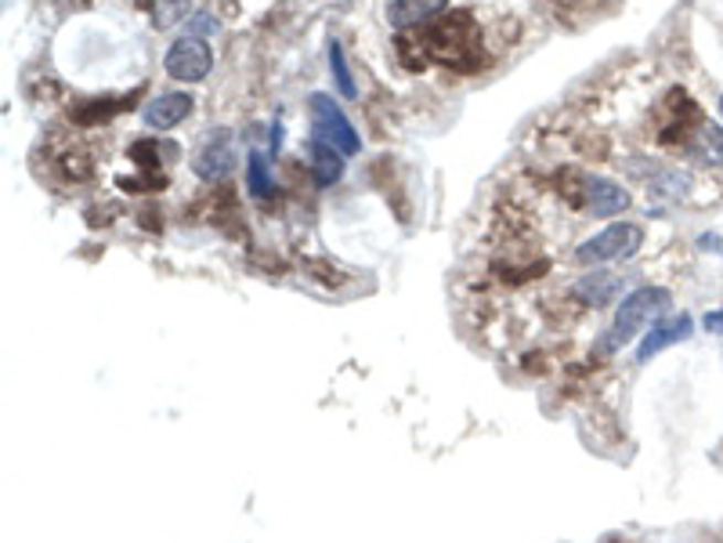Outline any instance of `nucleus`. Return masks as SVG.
Returning <instances> with one entry per match:
<instances>
[{
    "label": "nucleus",
    "instance_id": "nucleus-3",
    "mask_svg": "<svg viewBox=\"0 0 723 543\" xmlns=\"http://www.w3.org/2000/svg\"><path fill=\"white\" fill-rule=\"evenodd\" d=\"M644 243V228L634 222H615L597 236H589L586 243H578L575 262L578 265H604V262H626L634 257Z\"/></svg>",
    "mask_w": 723,
    "mask_h": 543
},
{
    "label": "nucleus",
    "instance_id": "nucleus-4",
    "mask_svg": "<svg viewBox=\"0 0 723 543\" xmlns=\"http://www.w3.org/2000/svg\"><path fill=\"white\" fill-rule=\"evenodd\" d=\"M308 109H311L315 138L326 141V146H333L340 157H359L362 138H359V131L351 127V120L344 116V109H340L330 95H322V91H319V95H311Z\"/></svg>",
    "mask_w": 723,
    "mask_h": 543
},
{
    "label": "nucleus",
    "instance_id": "nucleus-19",
    "mask_svg": "<svg viewBox=\"0 0 723 543\" xmlns=\"http://www.w3.org/2000/svg\"><path fill=\"white\" fill-rule=\"evenodd\" d=\"M699 247H702V251H720V236H702Z\"/></svg>",
    "mask_w": 723,
    "mask_h": 543
},
{
    "label": "nucleus",
    "instance_id": "nucleus-15",
    "mask_svg": "<svg viewBox=\"0 0 723 543\" xmlns=\"http://www.w3.org/2000/svg\"><path fill=\"white\" fill-rule=\"evenodd\" d=\"M330 73H333V81H337V91L344 98H354L359 95V87H354L351 81V70H348V62H344V47H340V41H330Z\"/></svg>",
    "mask_w": 723,
    "mask_h": 543
},
{
    "label": "nucleus",
    "instance_id": "nucleus-13",
    "mask_svg": "<svg viewBox=\"0 0 723 543\" xmlns=\"http://www.w3.org/2000/svg\"><path fill=\"white\" fill-rule=\"evenodd\" d=\"M340 174H344V157H340L333 146H326V141L311 138V178H315V185L330 189L333 181H340Z\"/></svg>",
    "mask_w": 723,
    "mask_h": 543
},
{
    "label": "nucleus",
    "instance_id": "nucleus-18",
    "mask_svg": "<svg viewBox=\"0 0 723 543\" xmlns=\"http://www.w3.org/2000/svg\"><path fill=\"white\" fill-rule=\"evenodd\" d=\"M705 330L723 333V312H709V316H705Z\"/></svg>",
    "mask_w": 723,
    "mask_h": 543
},
{
    "label": "nucleus",
    "instance_id": "nucleus-7",
    "mask_svg": "<svg viewBox=\"0 0 723 543\" xmlns=\"http://www.w3.org/2000/svg\"><path fill=\"white\" fill-rule=\"evenodd\" d=\"M691 330H694V319H691V316L659 319L648 333H644V341H640V348H637V362H651L659 352H666V348L688 341Z\"/></svg>",
    "mask_w": 723,
    "mask_h": 543
},
{
    "label": "nucleus",
    "instance_id": "nucleus-10",
    "mask_svg": "<svg viewBox=\"0 0 723 543\" xmlns=\"http://www.w3.org/2000/svg\"><path fill=\"white\" fill-rule=\"evenodd\" d=\"M578 301L583 305H594V308H604V305H612L615 297L623 294V276H615V272H586L583 279L575 283V290H572Z\"/></svg>",
    "mask_w": 723,
    "mask_h": 543
},
{
    "label": "nucleus",
    "instance_id": "nucleus-6",
    "mask_svg": "<svg viewBox=\"0 0 723 543\" xmlns=\"http://www.w3.org/2000/svg\"><path fill=\"white\" fill-rule=\"evenodd\" d=\"M578 206H586L594 217H615L623 214L629 206V192L619 185V181H608V178H586L583 181V200Z\"/></svg>",
    "mask_w": 723,
    "mask_h": 543
},
{
    "label": "nucleus",
    "instance_id": "nucleus-11",
    "mask_svg": "<svg viewBox=\"0 0 723 543\" xmlns=\"http://www.w3.org/2000/svg\"><path fill=\"white\" fill-rule=\"evenodd\" d=\"M688 152L705 167H723V127L713 120H699L688 135Z\"/></svg>",
    "mask_w": 723,
    "mask_h": 543
},
{
    "label": "nucleus",
    "instance_id": "nucleus-16",
    "mask_svg": "<svg viewBox=\"0 0 723 543\" xmlns=\"http://www.w3.org/2000/svg\"><path fill=\"white\" fill-rule=\"evenodd\" d=\"M192 0H156L152 4V22L160 25V30H170V25H178L181 19L189 15Z\"/></svg>",
    "mask_w": 723,
    "mask_h": 543
},
{
    "label": "nucleus",
    "instance_id": "nucleus-1",
    "mask_svg": "<svg viewBox=\"0 0 723 543\" xmlns=\"http://www.w3.org/2000/svg\"><path fill=\"white\" fill-rule=\"evenodd\" d=\"M666 308H669V290L666 287H640V290H634L619 305V312H615L612 330L604 333V341H600V352H619V348L634 341L640 330L655 327Z\"/></svg>",
    "mask_w": 723,
    "mask_h": 543
},
{
    "label": "nucleus",
    "instance_id": "nucleus-2",
    "mask_svg": "<svg viewBox=\"0 0 723 543\" xmlns=\"http://www.w3.org/2000/svg\"><path fill=\"white\" fill-rule=\"evenodd\" d=\"M419 58H438L445 66H475L478 62V30L470 15H453L416 41Z\"/></svg>",
    "mask_w": 723,
    "mask_h": 543
},
{
    "label": "nucleus",
    "instance_id": "nucleus-17",
    "mask_svg": "<svg viewBox=\"0 0 723 543\" xmlns=\"http://www.w3.org/2000/svg\"><path fill=\"white\" fill-rule=\"evenodd\" d=\"M214 30H217V19L210 15V11H200V15H195L192 25H189V36H200V41H203V36L214 33Z\"/></svg>",
    "mask_w": 723,
    "mask_h": 543
},
{
    "label": "nucleus",
    "instance_id": "nucleus-5",
    "mask_svg": "<svg viewBox=\"0 0 723 543\" xmlns=\"http://www.w3.org/2000/svg\"><path fill=\"white\" fill-rule=\"evenodd\" d=\"M163 66L181 84H200L206 81V73L214 70V55H210L206 41H200V36H185V41H178L167 51Z\"/></svg>",
    "mask_w": 723,
    "mask_h": 543
},
{
    "label": "nucleus",
    "instance_id": "nucleus-20",
    "mask_svg": "<svg viewBox=\"0 0 723 543\" xmlns=\"http://www.w3.org/2000/svg\"><path fill=\"white\" fill-rule=\"evenodd\" d=\"M720 113H723V98H720Z\"/></svg>",
    "mask_w": 723,
    "mask_h": 543
},
{
    "label": "nucleus",
    "instance_id": "nucleus-14",
    "mask_svg": "<svg viewBox=\"0 0 723 543\" xmlns=\"http://www.w3.org/2000/svg\"><path fill=\"white\" fill-rule=\"evenodd\" d=\"M246 185H249V192H254L257 200H268L272 192H275V181H272L268 167H265V157H261V152H249V160H246Z\"/></svg>",
    "mask_w": 723,
    "mask_h": 543
},
{
    "label": "nucleus",
    "instance_id": "nucleus-12",
    "mask_svg": "<svg viewBox=\"0 0 723 543\" xmlns=\"http://www.w3.org/2000/svg\"><path fill=\"white\" fill-rule=\"evenodd\" d=\"M449 8V0H391L387 4V22L394 30H410V25H419L434 15Z\"/></svg>",
    "mask_w": 723,
    "mask_h": 543
},
{
    "label": "nucleus",
    "instance_id": "nucleus-9",
    "mask_svg": "<svg viewBox=\"0 0 723 543\" xmlns=\"http://www.w3.org/2000/svg\"><path fill=\"white\" fill-rule=\"evenodd\" d=\"M232 167H235V149H232L228 135H221V138H210L206 146L200 149L192 171L200 174L203 181H221V178L232 174Z\"/></svg>",
    "mask_w": 723,
    "mask_h": 543
},
{
    "label": "nucleus",
    "instance_id": "nucleus-8",
    "mask_svg": "<svg viewBox=\"0 0 723 543\" xmlns=\"http://www.w3.org/2000/svg\"><path fill=\"white\" fill-rule=\"evenodd\" d=\"M192 109H195L192 95H185V91H167V95H156L141 116L152 131H170V127H178Z\"/></svg>",
    "mask_w": 723,
    "mask_h": 543
}]
</instances>
